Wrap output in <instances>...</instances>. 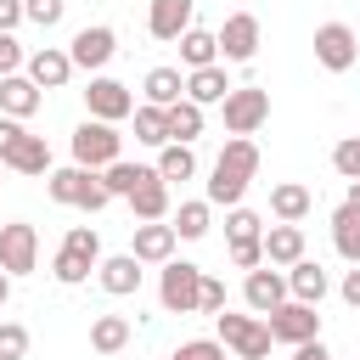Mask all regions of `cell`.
Instances as JSON below:
<instances>
[{
	"instance_id": "obj_1",
	"label": "cell",
	"mask_w": 360,
	"mask_h": 360,
	"mask_svg": "<svg viewBox=\"0 0 360 360\" xmlns=\"http://www.w3.org/2000/svg\"><path fill=\"white\" fill-rule=\"evenodd\" d=\"M253 174H259V146H253L248 135H231V141H225V152L214 158V174H208V208H214V202L236 208V202L248 197Z\"/></svg>"
},
{
	"instance_id": "obj_2",
	"label": "cell",
	"mask_w": 360,
	"mask_h": 360,
	"mask_svg": "<svg viewBox=\"0 0 360 360\" xmlns=\"http://www.w3.org/2000/svg\"><path fill=\"white\" fill-rule=\"evenodd\" d=\"M45 191H51V202H62V208H90V214L112 202L107 186H101V174H96V169H79V163L51 169V174H45Z\"/></svg>"
},
{
	"instance_id": "obj_3",
	"label": "cell",
	"mask_w": 360,
	"mask_h": 360,
	"mask_svg": "<svg viewBox=\"0 0 360 360\" xmlns=\"http://www.w3.org/2000/svg\"><path fill=\"white\" fill-rule=\"evenodd\" d=\"M96 264H101V236H96L90 225H73V231L62 236L56 259H51V276H56L62 287H79V281H90Z\"/></svg>"
},
{
	"instance_id": "obj_4",
	"label": "cell",
	"mask_w": 360,
	"mask_h": 360,
	"mask_svg": "<svg viewBox=\"0 0 360 360\" xmlns=\"http://www.w3.org/2000/svg\"><path fill=\"white\" fill-rule=\"evenodd\" d=\"M118 152H124V135L112 129V124H101V118H84L79 129H73V163L79 169H107V163H118Z\"/></svg>"
},
{
	"instance_id": "obj_5",
	"label": "cell",
	"mask_w": 360,
	"mask_h": 360,
	"mask_svg": "<svg viewBox=\"0 0 360 360\" xmlns=\"http://www.w3.org/2000/svg\"><path fill=\"white\" fill-rule=\"evenodd\" d=\"M214 321H219V343H225L236 360H270V326H264L259 315H231V309H219Z\"/></svg>"
},
{
	"instance_id": "obj_6",
	"label": "cell",
	"mask_w": 360,
	"mask_h": 360,
	"mask_svg": "<svg viewBox=\"0 0 360 360\" xmlns=\"http://www.w3.org/2000/svg\"><path fill=\"white\" fill-rule=\"evenodd\" d=\"M197 292H202V270L186 264V259H169L163 276H158V304L169 315H197Z\"/></svg>"
},
{
	"instance_id": "obj_7",
	"label": "cell",
	"mask_w": 360,
	"mask_h": 360,
	"mask_svg": "<svg viewBox=\"0 0 360 360\" xmlns=\"http://www.w3.org/2000/svg\"><path fill=\"white\" fill-rule=\"evenodd\" d=\"M264 326H270V343H309V338H321V315H315V304H298V298H287V304H276L270 315H264Z\"/></svg>"
},
{
	"instance_id": "obj_8",
	"label": "cell",
	"mask_w": 360,
	"mask_h": 360,
	"mask_svg": "<svg viewBox=\"0 0 360 360\" xmlns=\"http://www.w3.org/2000/svg\"><path fill=\"white\" fill-rule=\"evenodd\" d=\"M219 107H225V129H231V135H253V129L270 118V90H259V84H236Z\"/></svg>"
},
{
	"instance_id": "obj_9",
	"label": "cell",
	"mask_w": 360,
	"mask_h": 360,
	"mask_svg": "<svg viewBox=\"0 0 360 360\" xmlns=\"http://www.w3.org/2000/svg\"><path fill=\"white\" fill-rule=\"evenodd\" d=\"M0 270H6V276L39 270V231H34V225H22V219L0 225Z\"/></svg>"
},
{
	"instance_id": "obj_10",
	"label": "cell",
	"mask_w": 360,
	"mask_h": 360,
	"mask_svg": "<svg viewBox=\"0 0 360 360\" xmlns=\"http://www.w3.org/2000/svg\"><path fill=\"white\" fill-rule=\"evenodd\" d=\"M354 56H360V39H354L349 22H321V28H315V62H321L326 73H349Z\"/></svg>"
},
{
	"instance_id": "obj_11",
	"label": "cell",
	"mask_w": 360,
	"mask_h": 360,
	"mask_svg": "<svg viewBox=\"0 0 360 360\" xmlns=\"http://www.w3.org/2000/svg\"><path fill=\"white\" fill-rule=\"evenodd\" d=\"M112 51H118V34H112L107 22H90V28H79V34H73L68 62H73V68H84V73H96V68H107V62H112Z\"/></svg>"
},
{
	"instance_id": "obj_12",
	"label": "cell",
	"mask_w": 360,
	"mask_h": 360,
	"mask_svg": "<svg viewBox=\"0 0 360 360\" xmlns=\"http://www.w3.org/2000/svg\"><path fill=\"white\" fill-rule=\"evenodd\" d=\"M84 107H90V118H101V124H118V118H129L135 112V96H129V84H118V79H90V90H84Z\"/></svg>"
},
{
	"instance_id": "obj_13",
	"label": "cell",
	"mask_w": 360,
	"mask_h": 360,
	"mask_svg": "<svg viewBox=\"0 0 360 360\" xmlns=\"http://www.w3.org/2000/svg\"><path fill=\"white\" fill-rule=\"evenodd\" d=\"M214 39H219V56L225 62H253L259 56V17L253 11H236V17H225V28Z\"/></svg>"
},
{
	"instance_id": "obj_14",
	"label": "cell",
	"mask_w": 360,
	"mask_h": 360,
	"mask_svg": "<svg viewBox=\"0 0 360 360\" xmlns=\"http://www.w3.org/2000/svg\"><path fill=\"white\" fill-rule=\"evenodd\" d=\"M242 298H248V309H253V315H270L276 304H287V276H281L276 264H259V270H248Z\"/></svg>"
},
{
	"instance_id": "obj_15",
	"label": "cell",
	"mask_w": 360,
	"mask_h": 360,
	"mask_svg": "<svg viewBox=\"0 0 360 360\" xmlns=\"http://www.w3.org/2000/svg\"><path fill=\"white\" fill-rule=\"evenodd\" d=\"M0 169H17V174H51V146H45V135L17 129V141L0 152Z\"/></svg>"
},
{
	"instance_id": "obj_16",
	"label": "cell",
	"mask_w": 360,
	"mask_h": 360,
	"mask_svg": "<svg viewBox=\"0 0 360 360\" xmlns=\"http://www.w3.org/2000/svg\"><path fill=\"white\" fill-rule=\"evenodd\" d=\"M22 73H28L39 90H62V84L73 79V62H68V51H56V45H39V51L22 62Z\"/></svg>"
},
{
	"instance_id": "obj_17",
	"label": "cell",
	"mask_w": 360,
	"mask_h": 360,
	"mask_svg": "<svg viewBox=\"0 0 360 360\" xmlns=\"http://www.w3.org/2000/svg\"><path fill=\"white\" fill-rule=\"evenodd\" d=\"M174 242H180L174 225L152 219V225H135V248H129V253H135L141 264H169V259H174Z\"/></svg>"
},
{
	"instance_id": "obj_18",
	"label": "cell",
	"mask_w": 360,
	"mask_h": 360,
	"mask_svg": "<svg viewBox=\"0 0 360 360\" xmlns=\"http://www.w3.org/2000/svg\"><path fill=\"white\" fill-rule=\"evenodd\" d=\"M96 281H101L112 298H129V292L141 287V259H135V253H112V259L96 264Z\"/></svg>"
},
{
	"instance_id": "obj_19",
	"label": "cell",
	"mask_w": 360,
	"mask_h": 360,
	"mask_svg": "<svg viewBox=\"0 0 360 360\" xmlns=\"http://www.w3.org/2000/svg\"><path fill=\"white\" fill-rule=\"evenodd\" d=\"M236 84H231V73L214 62V68H197V73H186V101H197V107H214V101H225Z\"/></svg>"
},
{
	"instance_id": "obj_20",
	"label": "cell",
	"mask_w": 360,
	"mask_h": 360,
	"mask_svg": "<svg viewBox=\"0 0 360 360\" xmlns=\"http://www.w3.org/2000/svg\"><path fill=\"white\" fill-rule=\"evenodd\" d=\"M326 270L315 264V259H298V264H287V298H298V304H321L326 298Z\"/></svg>"
},
{
	"instance_id": "obj_21",
	"label": "cell",
	"mask_w": 360,
	"mask_h": 360,
	"mask_svg": "<svg viewBox=\"0 0 360 360\" xmlns=\"http://www.w3.org/2000/svg\"><path fill=\"white\" fill-rule=\"evenodd\" d=\"M146 28H152V39H180L191 28V0H152Z\"/></svg>"
},
{
	"instance_id": "obj_22",
	"label": "cell",
	"mask_w": 360,
	"mask_h": 360,
	"mask_svg": "<svg viewBox=\"0 0 360 360\" xmlns=\"http://www.w3.org/2000/svg\"><path fill=\"white\" fill-rule=\"evenodd\" d=\"M129 214H135L141 225L163 219V214H169V180H158V174H152V180H141V186L129 191Z\"/></svg>"
},
{
	"instance_id": "obj_23",
	"label": "cell",
	"mask_w": 360,
	"mask_h": 360,
	"mask_svg": "<svg viewBox=\"0 0 360 360\" xmlns=\"http://www.w3.org/2000/svg\"><path fill=\"white\" fill-rule=\"evenodd\" d=\"M304 259V225H270L264 231V264H298Z\"/></svg>"
},
{
	"instance_id": "obj_24",
	"label": "cell",
	"mask_w": 360,
	"mask_h": 360,
	"mask_svg": "<svg viewBox=\"0 0 360 360\" xmlns=\"http://www.w3.org/2000/svg\"><path fill=\"white\" fill-rule=\"evenodd\" d=\"M0 107H6V118H28L34 107H39V84L28 79V73H11V79H0Z\"/></svg>"
},
{
	"instance_id": "obj_25",
	"label": "cell",
	"mask_w": 360,
	"mask_h": 360,
	"mask_svg": "<svg viewBox=\"0 0 360 360\" xmlns=\"http://www.w3.org/2000/svg\"><path fill=\"white\" fill-rule=\"evenodd\" d=\"M270 214H276L281 225H298V219L309 214V186H298V180L270 186Z\"/></svg>"
},
{
	"instance_id": "obj_26",
	"label": "cell",
	"mask_w": 360,
	"mask_h": 360,
	"mask_svg": "<svg viewBox=\"0 0 360 360\" xmlns=\"http://www.w3.org/2000/svg\"><path fill=\"white\" fill-rule=\"evenodd\" d=\"M180 62H186L191 73H197V68H214V62H219V39H214L208 28H186V34H180Z\"/></svg>"
},
{
	"instance_id": "obj_27",
	"label": "cell",
	"mask_w": 360,
	"mask_h": 360,
	"mask_svg": "<svg viewBox=\"0 0 360 360\" xmlns=\"http://www.w3.org/2000/svg\"><path fill=\"white\" fill-rule=\"evenodd\" d=\"M174 101H186L180 68H152L146 73V107H174Z\"/></svg>"
},
{
	"instance_id": "obj_28",
	"label": "cell",
	"mask_w": 360,
	"mask_h": 360,
	"mask_svg": "<svg viewBox=\"0 0 360 360\" xmlns=\"http://www.w3.org/2000/svg\"><path fill=\"white\" fill-rule=\"evenodd\" d=\"M152 174H158V169H146V163H124V158H118V163L101 169V186H107V197H129V191H135L141 180H152Z\"/></svg>"
},
{
	"instance_id": "obj_29",
	"label": "cell",
	"mask_w": 360,
	"mask_h": 360,
	"mask_svg": "<svg viewBox=\"0 0 360 360\" xmlns=\"http://www.w3.org/2000/svg\"><path fill=\"white\" fill-rule=\"evenodd\" d=\"M124 343H129V321L124 315H96L90 321V349L96 354H118Z\"/></svg>"
},
{
	"instance_id": "obj_30",
	"label": "cell",
	"mask_w": 360,
	"mask_h": 360,
	"mask_svg": "<svg viewBox=\"0 0 360 360\" xmlns=\"http://www.w3.org/2000/svg\"><path fill=\"white\" fill-rule=\"evenodd\" d=\"M163 112H169V141L191 146V141L202 135V107H197V101H174V107H163Z\"/></svg>"
},
{
	"instance_id": "obj_31",
	"label": "cell",
	"mask_w": 360,
	"mask_h": 360,
	"mask_svg": "<svg viewBox=\"0 0 360 360\" xmlns=\"http://www.w3.org/2000/svg\"><path fill=\"white\" fill-rule=\"evenodd\" d=\"M191 174H197V152L191 146H180V141L158 146V180H191Z\"/></svg>"
},
{
	"instance_id": "obj_32",
	"label": "cell",
	"mask_w": 360,
	"mask_h": 360,
	"mask_svg": "<svg viewBox=\"0 0 360 360\" xmlns=\"http://www.w3.org/2000/svg\"><path fill=\"white\" fill-rule=\"evenodd\" d=\"M332 242H338V253L349 264H360V214L354 208H338L332 214Z\"/></svg>"
},
{
	"instance_id": "obj_33",
	"label": "cell",
	"mask_w": 360,
	"mask_h": 360,
	"mask_svg": "<svg viewBox=\"0 0 360 360\" xmlns=\"http://www.w3.org/2000/svg\"><path fill=\"white\" fill-rule=\"evenodd\" d=\"M135 141L141 146H169V112L163 107H135Z\"/></svg>"
},
{
	"instance_id": "obj_34",
	"label": "cell",
	"mask_w": 360,
	"mask_h": 360,
	"mask_svg": "<svg viewBox=\"0 0 360 360\" xmlns=\"http://www.w3.org/2000/svg\"><path fill=\"white\" fill-rule=\"evenodd\" d=\"M174 236H180V242H202V236H208V202H180Z\"/></svg>"
},
{
	"instance_id": "obj_35",
	"label": "cell",
	"mask_w": 360,
	"mask_h": 360,
	"mask_svg": "<svg viewBox=\"0 0 360 360\" xmlns=\"http://www.w3.org/2000/svg\"><path fill=\"white\" fill-rule=\"evenodd\" d=\"M225 236H231V242H259V236H264V219H259L253 208L236 202V208L225 214Z\"/></svg>"
},
{
	"instance_id": "obj_36",
	"label": "cell",
	"mask_w": 360,
	"mask_h": 360,
	"mask_svg": "<svg viewBox=\"0 0 360 360\" xmlns=\"http://www.w3.org/2000/svg\"><path fill=\"white\" fill-rule=\"evenodd\" d=\"M62 11H68V0H22V22H34V28H56Z\"/></svg>"
},
{
	"instance_id": "obj_37",
	"label": "cell",
	"mask_w": 360,
	"mask_h": 360,
	"mask_svg": "<svg viewBox=\"0 0 360 360\" xmlns=\"http://www.w3.org/2000/svg\"><path fill=\"white\" fill-rule=\"evenodd\" d=\"M332 169H338L343 180H360V135H343V141L332 146Z\"/></svg>"
},
{
	"instance_id": "obj_38",
	"label": "cell",
	"mask_w": 360,
	"mask_h": 360,
	"mask_svg": "<svg viewBox=\"0 0 360 360\" xmlns=\"http://www.w3.org/2000/svg\"><path fill=\"white\" fill-rule=\"evenodd\" d=\"M22 354H28V326L0 321V360H22Z\"/></svg>"
},
{
	"instance_id": "obj_39",
	"label": "cell",
	"mask_w": 360,
	"mask_h": 360,
	"mask_svg": "<svg viewBox=\"0 0 360 360\" xmlns=\"http://www.w3.org/2000/svg\"><path fill=\"white\" fill-rule=\"evenodd\" d=\"M174 360H225V343L219 338H191L174 349Z\"/></svg>"
},
{
	"instance_id": "obj_40",
	"label": "cell",
	"mask_w": 360,
	"mask_h": 360,
	"mask_svg": "<svg viewBox=\"0 0 360 360\" xmlns=\"http://www.w3.org/2000/svg\"><path fill=\"white\" fill-rule=\"evenodd\" d=\"M22 45H17V34H0V79H11V73H22Z\"/></svg>"
},
{
	"instance_id": "obj_41",
	"label": "cell",
	"mask_w": 360,
	"mask_h": 360,
	"mask_svg": "<svg viewBox=\"0 0 360 360\" xmlns=\"http://www.w3.org/2000/svg\"><path fill=\"white\" fill-rule=\"evenodd\" d=\"M197 309H202V315H219V309H225V281H214V276H202V292H197Z\"/></svg>"
},
{
	"instance_id": "obj_42",
	"label": "cell",
	"mask_w": 360,
	"mask_h": 360,
	"mask_svg": "<svg viewBox=\"0 0 360 360\" xmlns=\"http://www.w3.org/2000/svg\"><path fill=\"white\" fill-rule=\"evenodd\" d=\"M338 292H343V304H349V309H360V264H354V270H343V287H338Z\"/></svg>"
},
{
	"instance_id": "obj_43",
	"label": "cell",
	"mask_w": 360,
	"mask_h": 360,
	"mask_svg": "<svg viewBox=\"0 0 360 360\" xmlns=\"http://www.w3.org/2000/svg\"><path fill=\"white\" fill-rule=\"evenodd\" d=\"M22 22V0H0V34H11Z\"/></svg>"
},
{
	"instance_id": "obj_44",
	"label": "cell",
	"mask_w": 360,
	"mask_h": 360,
	"mask_svg": "<svg viewBox=\"0 0 360 360\" xmlns=\"http://www.w3.org/2000/svg\"><path fill=\"white\" fill-rule=\"evenodd\" d=\"M292 360H332V354H326V343H321V338H309V343H298V349H292Z\"/></svg>"
},
{
	"instance_id": "obj_45",
	"label": "cell",
	"mask_w": 360,
	"mask_h": 360,
	"mask_svg": "<svg viewBox=\"0 0 360 360\" xmlns=\"http://www.w3.org/2000/svg\"><path fill=\"white\" fill-rule=\"evenodd\" d=\"M17 129H22V124H17V118H0V152H6V146H11V141H17Z\"/></svg>"
},
{
	"instance_id": "obj_46",
	"label": "cell",
	"mask_w": 360,
	"mask_h": 360,
	"mask_svg": "<svg viewBox=\"0 0 360 360\" xmlns=\"http://www.w3.org/2000/svg\"><path fill=\"white\" fill-rule=\"evenodd\" d=\"M343 208H354V214H360V180H349V197H343Z\"/></svg>"
},
{
	"instance_id": "obj_47",
	"label": "cell",
	"mask_w": 360,
	"mask_h": 360,
	"mask_svg": "<svg viewBox=\"0 0 360 360\" xmlns=\"http://www.w3.org/2000/svg\"><path fill=\"white\" fill-rule=\"evenodd\" d=\"M6 304H11V276L0 270V309H6Z\"/></svg>"
}]
</instances>
